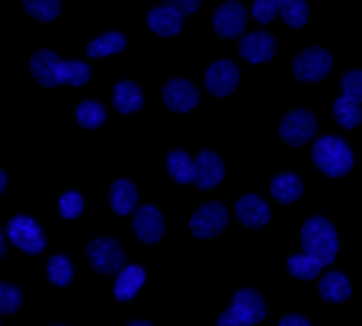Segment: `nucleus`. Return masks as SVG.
<instances>
[{
    "instance_id": "ddd939ff",
    "label": "nucleus",
    "mask_w": 362,
    "mask_h": 326,
    "mask_svg": "<svg viewBox=\"0 0 362 326\" xmlns=\"http://www.w3.org/2000/svg\"><path fill=\"white\" fill-rule=\"evenodd\" d=\"M239 83V68L232 61H218L206 73V90L213 97H227Z\"/></svg>"
},
{
    "instance_id": "58836bf2",
    "label": "nucleus",
    "mask_w": 362,
    "mask_h": 326,
    "mask_svg": "<svg viewBox=\"0 0 362 326\" xmlns=\"http://www.w3.org/2000/svg\"><path fill=\"white\" fill-rule=\"evenodd\" d=\"M5 186H8V174H5L3 170H0V194L5 191Z\"/></svg>"
},
{
    "instance_id": "c9c22d12",
    "label": "nucleus",
    "mask_w": 362,
    "mask_h": 326,
    "mask_svg": "<svg viewBox=\"0 0 362 326\" xmlns=\"http://www.w3.org/2000/svg\"><path fill=\"white\" fill-rule=\"evenodd\" d=\"M203 0H165V5H169V8L179 10L181 15H194L198 8H201Z\"/></svg>"
},
{
    "instance_id": "b1692460",
    "label": "nucleus",
    "mask_w": 362,
    "mask_h": 326,
    "mask_svg": "<svg viewBox=\"0 0 362 326\" xmlns=\"http://www.w3.org/2000/svg\"><path fill=\"white\" fill-rule=\"evenodd\" d=\"M321 269H324V264L305 252L288 259V273L293 278H297V281H314V278H319Z\"/></svg>"
},
{
    "instance_id": "a878e982",
    "label": "nucleus",
    "mask_w": 362,
    "mask_h": 326,
    "mask_svg": "<svg viewBox=\"0 0 362 326\" xmlns=\"http://www.w3.org/2000/svg\"><path fill=\"white\" fill-rule=\"evenodd\" d=\"M167 172L177 184H191L194 182V160L184 150H172L167 155Z\"/></svg>"
},
{
    "instance_id": "412c9836",
    "label": "nucleus",
    "mask_w": 362,
    "mask_h": 326,
    "mask_svg": "<svg viewBox=\"0 0 362 326\" xmlns=\"http://www.w3.org/2000/svg\"><path fill=\"white\" fill-rule=\"evenodd\" d=\"M302 194H305V184H302V179L295 177V174L285 172L271 179V196L278 203L288 206V203H295Z\"/></svg>"
},
{
    "instance_id": "1a4fd4ad",
    "label": "nucleus",
    "mask_w": 362,
    "mask_h": 326,
    "mask_svg": "<svg viewBox=\"0 0 362 326\" xmlns=\"http://www.w3.org/2000/svg\"><path fill=\"white\" fill-rule=\"evenodd\" d=\"M213 29H215V34L223 39L239 37V34L247 29V10H244V5L237 3V0H230V3L220 5L213 17Z\"/></svg>"
},
{
    "instance_id": "39448f33",
    "label": "nucleus",
    "mask_w": 362,
    "mask_h": 326,
    "mask_svg": "<svg viewBox=\"0 0 362 326\" xmlns=\"http://www.w3.org/2000/svg\"><path fill=\"white\" fill-rule=\"evenodd\" d=\"M8 237L20 252L25 254H42L46 249V237L42 232V227L34 218L29 215H15L8 223Z\"/></svg>"
},
{
    "instance_id": "e433bc0d",
    "label": "nucleus",
    "mask_w": 362,
    "mask_h": 326,
    "mask_svg": "<svg viewBox=\"0 0 362 326\" xmlns=\"http://www.w3.org/2000/svg\"><path fill=\"white\" fill-rule=\"evenodd\" d=\"M278 326H312V322L307 317H300V314H285Z\"/></svg>"
},
{
    "instance_id": "6ab92c4d",
    "label": "nucleus",
    "mask_w": 362,
    "mask_h": 326,
    "mask_svg": "<svg viewBox=\"0 0 362 326\" xmlns=\"http://www.w3.org/2000/svg\"><path fill=\"white\" fill-rule=\"evenodd\" d=\"M319 295H321V300L338 305V302H346L350 295H353V285H350L346 273L331 271L319 278Z\"/></svg>"
},
{
    "instance_id": "4be33fe9",
    "label": "nucleus",
    "mask_w": 362,
    "mask_h": 326,
    "mask_svg": "<svg viewBox=\"0 0 362 326\" xmlns=\"http://www.w3.org/2000/svg\"><path fill=\"white\" fill-rule=\"evenodd\" d=\"M143 107V92L136 83L124 80L114 87V109L119 114H136Z\"/></svg>"
},
{
    "instance_id": "393cba45",
    "label": "nucleus",
    "mask_w": 362,
    "mask_h": 326,
    "mask_svg": "<svg viewBox=\"0 0 362 326\" xmlns=\"http://www.w3.org/2000/svg\"><path fill=\"white\" fill-rule=\"evenodd\" d=\"M334 119L338 121V126L341 128H348V131H353V128L360 126L362 121V109H360V102L353 100V97H338L336 104H334Z\"/></svg>"
},
{
    "instance_id": "9b49d317",
    "label": "nucleus",
    "mask_w": 362,
    "mask_h": 326,
    "mask_svg": "<svg viewBox=\"0 0 362 326\" xmlns=\"http://www.w3.org/2000/svg\"><path fill=\"white\" fill-rule=\"evenodd\" d=\"M225 179V165L215 153L210 150H203V153L196 155L194 160V184L201 191H210L215 189L220 182Z\"/></svg>"
},
{
    "instance_id": "f257e3e1",
    "label": "nucleus",
    "mask_w": 362,
    "mask_h": 326,
    "mask_svg": "<svg viewBox=\"0 0 362 326\" xmlns=\"http://www.w3.org/2000/svg\"><path fill=\"white\" fill-rule=\"evenodd\" d=\"M300 240H302L305 254L319 259L324 266L331 264L338 256V235H336L334 225L326 218H319V215L309 218L307 223L302 225Z\"/></svg>"
},
{
    "instance_id": "20e7f679",
    "label": "nucleus",
    "mask_w": 362,
    "mask_h": 326,
    "mask_svg": "<svg viewBox=\"0 0 362 326\" xmlns=\"http://www.w3.org/2000/svg\"><path fill=\"white\" fill-rule=\"evenodd\" d=\"M85 256L90 266L102 276H116L126 266V252L112 237H97L87 244Z\"/></svg>"
},
{
    "instance_id": "a211bd4d",
    "label": "nucleus",
    "mask_w": 362,
    "mask_h": 326,
    "mask_svg": "<svg viewBox=\"0 0 362 326\" xmlns=\"http://www.w3.org/2000/svg\"><path fill=\"white\" fill-rule=\"evenodd\" d=\"M58 56L54 51H37L29 61V71H32L34 80L44 87H56L58 85Z\"/></svg>"
},
{
    "instance_id": "0eeeda50",
    "label": "nucleus",
    "mask_w": 362,
    "mask_h": 326,
    "mask_svg": "<svg viewBox=\"0 0 362 326\" xmlns=\"http://www.w3.org/2000/svg\"><path fill=\"white\" fill-rule=\"evenodd\" d=\"M278 133L288 145L300 148V145H305L314 138V133H317V119L309 112H305V109H295V112H290L280 121Z\"/></svg>"
},
{
    "instance_id": "bb28decb",
    "label": "nucleus",
    "mask_w": 362,
    "mask_h": 326,
    "mask_svg": "<svg viewBox=\"0 0 362 326\" xmlns=\"http://www.w3.org/2000/svg\"><path fill=\"white\" fill-rule=\"evenodd\" d=\"M90 78H92V71L83 61H61L58 63V85L80 87Z\"/></svg>"
},
{
    "instance_id": "c85d7f7f",
    "label": "nucleus",
    "mask_w": 362,
    "mask_h": 326,
    "mask_svg": "<svg viewBox=\"0 0 362 326\" xmlns=\"http://www.w3.org/2000/svg\"><path fill=\"white\" fill-rule=\"evenodd\" d=\"M46 276H49V281L56 285V288H68L70 283H73V264H70L68 256L63 254H56L49 259V264H46Z\"/></svg>"
},
{
    "instance_id": "f03ea898",
    "label": "nucleus",
    "mask_w": 362,
    "mask_h": 326,
    "mask_svg": "<svg viewBox=\"0 0 362 326\" xmlns=\"http://www.w3.org/2000/svg\"><path fill=\"white\" fill-rule=\"evenodd\" d=\"M312 160L317 165V170L324 172L326 177H346L355 165L350 145L336 136L319 138L312 148Z\"/></svg>"
},
{
    "instance_id": "423d86ee",
    "label": "nucleus",
    "mask_w": 362,
    "mask_h": 326,
    "mask_svg": "<svg viewBox=\"0 0 362 326\" xmlns=\"http://www.w3.org/2000/svg\"><path fill=\"white\" fill-rule=\"evenodd\" d=\"M227 223H230L227 208L218 201H210L203 203L201 208H196L189 220V227L198 240H210V237H218L227 227Z\"/></svg>"
},
{
    "instance_id": "cd10ccee",
    "label": "nucleus",
    "mask_w": 362,
    "mask_h": 326,
    "mask_svg": "<svg viewBox=\"0 0 362 326\" xmlns=\"http://www.w3.org/2000/svg\"><path fill=\"white\" fill-rule=\"evenodd\" d=\"M75 119H78V124L87 128V131H95V128L104 126V121H107V109L92 100L80 102L78 109H75Z\"/></svg>"
},
{
    "instance_id": "9d476101",
    "label": "nucleus",
    "mask_w": 362,
    "mask_h": 326,
    "mask_svg": "<svg viewBox=\"0 0 362 326\" xmlns=\"http://www.w3.org/2000/svg\"><path fill=\"white\" fill-rule=\"evenodd\" d=\"M133 232L140 242L157 244L165 237V218L155 206H140L133 213Z\"/></svg>"
},
{
    "instance_id": "ea45409f",
    "label": "nucleus",
    "mask_w": 362,
    "mask_h": 326,
    "mask_svg": "<svg viewBox=\"0 0 362 326\" xmlns=\"http://www.w3.org/2000/svg\"><path fill=\"white\" fill-rule=\"evenodd\" d=\"M126 326H153L150 322H143V319H138V322H128Z\"/></svg>"
},
{
    "instance_id": "6e6552de",
    "label": "nucleus",
    "mask_w": 362,
    "mask_h": 326,
    "mask_svg": "<svg viewBox=\"0 0 362 326\" xmlns=\"http://www.w3.org/2000/svg\"><path fill=\"white\" fill-rule=\"evenodd\" d=\"M295 78L302 83H319L331 71V56L324 49H305L293 61Z\"/></svg>"
},
{
    "instance_id": "aec40b11",
    "label": "nucleus",
    "mask_w": 362,
    "mask_h": 326,
    "mask_svg": "<svg viewBox=\"0 0 362 326\" xmlns=\"http://www.w3.org/2000/svg\"><path fill=\"white\" fill-rule=\"evenodd\" d=\"M181 20H184V15H181L179 10L169 8V5H160V8L150 10L148 27L153 29L155 34H160V37H174L181 29Z\"/></svg>"
},
{
    "instance_id": "79ce46f5",
    "label": "nucleus",
    "mask_w": 362,
    "mask_h": 326,
    "mask_svg": "<svg viewBox=\"0 0 362 326\" xmlns=\"http://www.w3.org/2000/svg\"><path fill=\"white\" fill-rule=\"evenodd\" d=\"M0 326H3V324H0Z\"/></svg>"
},
{
    "instance_id": "5701e85b",
    "label": "nucleus",
    "mask_w": 362,
    "mask_h": 326,
    "mask_svg": "<svg viewBox=\"0 0 362 326\" xmlns=\"http://www.w3.org/2000/svg\"><path fill=\"white\" fill-rule=\"evenodd\" d=\"M126 49V37L121 32H109L97 37L95 42L87 44V56L90 58H107L114 54H121Z\"/></svg>"
},
{
    "instance_id": "f8f14e48",
    "label": "nucleus",
    "mask_w": 362,
    "mask_h": 326,
    "mask_svg": "<svg viewBox=\"0 0 362 326\" xmlns=\"http://www.w3.org/2000/svg\"><path fill=\"white\" fill-rule=\"evenodd\" d=\"M162 100H165V104L172 109V112L189 114L198 104V90L194 87V83H189V80L174 78V80H169L165 85V90H162Z\"/></svg>"
},
{
    "instance_id": "4c0bfd02",
    "label": "nucleus",
    "mask_w": 362,
    "mask_h": 326,
    "mask_svg": "<svg viewBox=\"0 0 362 326\" xmlns=\"http://www.w3.org/2000/svg\"><path fill=\"white\" fill-rule=\"evenodd\" d=\"M5 249H8V232L0 227V259L5 256Z\"/></svg>"
},
{
    "instance_id": "f704fd0d",
    "label": "nucleus",
    "mask_w": 362,
    "mask_h": 326,
    "mask_svg": "<svg viewBox=\"0 0 362 326\" xmlns=\"http://www.w3.org/2000/svg\"><path fill=\"white\" fill-rule=\"evenodd\" d=\"M343 95L346 97H353L362 104V71H350L343 75Z\"/></svg>"
},
{
    "instance_id": "2eb2a0df",
    "label": "nucleus",
    "mask_w": 362,
    "mask_h": 326,
    "mask_svg": "<svg viewBox=\"0 0 362 326\" xmlns=\"http://www.w3.org/2000/svg\"><path fill=\"white\" fill-rule=\"evenodd\" d=\"M239 56L249 63H268L276 56V39L266 32H254L247 34L239 44Z\"/></svg>"
},
{
    "instance_id": "2f4dec72",
    "label": "nucleus",
    "mask_w": 362,
    "mask_h": 326,
    "mask_svg": "<svg viewBox=\"0 0 362 326\" xmlns=\"http://www.w3.org/2000/svg\"><path fill=\"white\" fill-rule=\"evenodd\" d=\"M25 302L22 290L13 283H0V314H15Z\"/></svg>"
},
{
    "instance_id": "dca6fc26",
    "label": "nucleus",
    "mask_w": 362,
    "mask_h": 326,
    "mask_svg": "<svg viewBox=\"0 0 362 326\" xmlns=\"http://www.w3.org/2000/svg\"><path fill=\"white\" fill-rule=\"evenodd\" d=\"M145 283V269L143 266H124L116 273V283H114V298L119 302H131L140 293Z\"/></svg>"
},
{
    "instance_id": "f3484780",
    "label": "nucleus",
    "mask_w": 362,
    "mask_h": 326,
    "mask_svg": "<svg viewBox=\"0 0 362 326\" xmlns=\"http://www.w3.org/2000/svg\"><path fill=\"white\" fill-rule=\"evenodd\" d=\"M109 206L116 215H131L138 208V189L128 179H116L109 189Z\"/></svg>"
},
{
    "instance_id": "4468645a",
    "label": "nucleus",
    "mask_w": 362,
    "mask_h": 326,
    "mask_svg": "<svg viewBox=\"0 0 362 326\" xmlns=\"http://www.w3.org/2000/svg\"><path fill=\"white\" fill-rule=\"evenodd\" d=\"M235 211H237L239 223L244 227H249V230H261V227L268 225V220H271V208H268V203L254 194L242 196V199L237 201Z\"/></svg>"
},
{
    "instance_id": "c756f323",
    "label": "nucleus",
    "mask_w": 362,
    "mask_h": 326,
    "mask_svg": "<svg viewBox=\"0 0 362 326\" xmlns=\"http://www.w3.org/2000/svg\"><path fill=\"white\" fill-rule=\"evenodd\" d=\"M280 17L288 27L300 29L307 25L309 8L307 0H280Z\"/></svg>"
},
{
    "instance_id": "7ed1b4c3",
    "label": "nucleus",
    "mask_w": 362,
    "mask_h": 326,
    "mask_svg": "<svg viewBox=\"0 0 362 326\" xmlns=\"http://www.w3.org/2000/svg\"><path fill=\"white\" fill-rule=\"evenodd\" d=\"M266 319V302L256 290H237L232 305L218 317V326H254Z\"/></svg>"
},
{
    "instance_id": "473e14b6",
    "label": "nucleus",
    "mask_w": 362,
    "mask_h": 326,
    "mask_svg": "<svg viewBox=\"0 0 362 326\" xmlns=\"http://www.w3.org/2000/svg\"><path fill=\"white\" fill-rule=\"evenodd\" d=\"M83 211H85V199L78 191H66V194L58 199V213H61V218L75 220L83 215Z\"/></svg>"
},
{
    "instance_id": "72a5a7b5",
    "label": "nucleus",
    "mask_w": 362,
    "mask_h": 326,
    "mask_svg": "<svg viewBox=\"0 0 362 326\" xmlns=\"http://www.w3.org/2000/svg\"><path fill=\"white\" fill-rule=\"evenodd\" d=\"M278 13H280V0H254V10H251V15H254V20L261 22V25L273 22Z\"/></svg>"
},
{
    "instance_id": "7c9ffc66",
    "label": "nucleus",
    "mask_w": 362,
    "mask_h": 326,
    "mask_svg": "<svg viewBox=\"0 0 362 326\" xmlns=\"http://www.w3.org/2000/svg\"><path fill=\"white\" fill-rule=\"evenodd\" d=\"M25 10L34 20L51 22L61 13V0H25Z\"/></svg>"
},
{
    "instance_id": "a19ab883",
    "label": "nucleus",
    "mask_w": 362,
    "mask_h": 326,
    "mask_svg": "<svg viewBox=\"0 0 362 326\" xmlns=\"http://www.w3.org/2000/svg\"><path fill=\"white\" fill-rule=\"evenodd\" d=\"M51 326H66V324H51Z\"/></svg>"
}]
</instances>
